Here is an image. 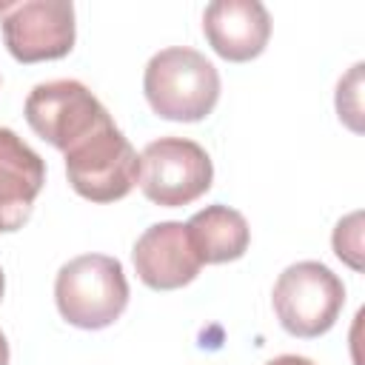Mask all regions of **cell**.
Here are the masks:
<instances>
[{
	"mask_svg": "<svg viewBox=\"0 0 365 365\" xmlns=\"http://www.w3.org/2000/svg\"><path fill=\"white\" fill-rule=\"evenodd\" d=\"M143 91L157 117L197 123L205 120L220 100V71L205 54L188 46H171L148 60Z\"/></svg>",
	"mask_w": 365,
	"mask_h": 365,
	"instance_id": "6da1fadb",
	"label": "cell"
},
{
	"mask_svg": "<svg viewBox=\"0 0 365 365\" xmlns=\"http://www.w3.org/2000/svg\"><path fill=\"white\" fill-rule=\"evenodd\" d=\"M60 317L83 331L108 328L128 305V279L123 262L108 254H83L68 259L54 279Z\"/></svg>",
	"mask_w": 365,
	"mask_h": 365,
	"instance_id": "7a4b0ae2",
	"label": "cell"
},
{
	"mask_svg": "<svg viewBox=\"0 0 365 365\" xmlns=\"http://www.w3.org/2000/svg\"><path fill=\"white\" fill-rule=\"evenodd\" d=\"M274 314L279 325L299 339H314L334 328L345 305L342 279L317 259L288 265L271 291Z\"/></svg>",
	"mask_w": 365,
	"mask_h": 365,
	"instance_id": "3957f363",
	"label": "cell"
},
{
	"mask_svg": "<svg viewBox=\"0 0 365 365\" xmlns=\"http://www.w3.org/2000/svg\"><path fill=\"white\" fill-rule=\"evenodd\" d=\"M66 177L80 197L114 202L137 185L140 157L111 120L66 151Z\"/></svg>",
	"mask_w": 365,
	"mask_h": 365,
	"instance_id": "277c9868",
	"label": "cell"
},
{
	"mask_svg": "<svg viewBox=\"0 0 365 365\" xmlns=\"http://www.w3.org/2000/svg\"><path fill=\"white\" fill-rule=\"evenodd\" d=\"M140 191L163 208H180L200 200L214 182L208 151L185 137H160L140 154Z\"/></svg>",
	"mask_w": 365,
	"mask_h": 365,
	"instance_id": "5b68a950",
	"label": "cell"
},
{
	"mask_svg": "<svg viewBox=\"0 0 365 365\" xmlns=\"http://www.w3.org/2000/svg\"><path fill=\"white\" fill-rule=\"evenodd\" d=\"M26 123L40 140L66 154L111 123V114L80 80H48L34 86L26 97Z\"/></svg>",
	"mask_w": 365,
	"mask_h": 365,
	"instance_id": "8992f818",
	"label": "cell"
},
{
	"mask_svg": "<svg viewBox=\"0 0 365 365\" xmlns=\"http://www.w3.org/2000/svg\"><path fill=\"white\" fill-rule=\"evenodd\" d=\"M6 48L20 63L60 60L74 48V6L68 0H23L0 6Z\"/></svg>",
	"mask_w": 365,
	"mask_h": 365,
	"instance_id": "52a82bcc",
	"label": "cell"
},
{
	"mask_svg": "<svg viewBox=\"0 0 365 365\" xmlns=\"http://www.w3.org/2000/svg\"><path fill=\"white\" fill-rule=\"evenodd\" d=\"M134 271L154 291H174L188 285L202 262L188 240L185 222H157L145 228L134 242Z\"/></svg>",
	"mask_w": 365,
	"mask_h": 365,
	"instance_id": "ba28073f",
	"label": "cell"
},
{
	"mask_svg": "<svg viewBox=\"0 0 365 365\" xmlns=\"http://www.w3.org/2000/svg\"><path fill=\"white\" fill-rule=\"evenodd\" d=\"M208 46L228 63L259 57L271 37V14L259 0H214L202 11Z\"/></svg>",
	"mask_w": 365,
	"mask_h": 365,
	"instance_id": "9c48e42d",
	"label": "cell"
},
{
	"mask_svg": "<svg viewBox=\"0 0 365 365\" xmlns=\"http://www.w3.org/2000/svg\"><path fill=\"white\" fill-rule=\"evenodd\" d=\"M46 182L43 157L11 128H0V234L17 231Z\"/></svg>",
	"mask_w": 365,
	"mask_h": 365,
	"instance_id": "30bf717a",
	"label": "cell"
},
{
	"mask_svg": "<svg viewBox=\"0 0 365 365\" xmlns=\"http://www.w3.org/2000/svg\"><path fill=\"white\" fill-rule=\"evenodd\" d=\"M185 231L200 262L205 265L240 259L251 242V228L245 217L228 205H205L185 222Z\"/></svg>",
	"mask_w": 365,
	"mask_h": 365,
	"instance_id": "8fae6325",
	"label": "cell"
},
{
	"mask_svg": "<svg viewBox=\"0 0 365 365\" xmlns=\"http://www.w3.org/2000/svg\"><path fill=\"white\" fill-rule=\"evenodd\" d=\"M362 214L359 211H354V214H348L345 220H339L336 222V228H334V251H336V257L339 259H345L351 268H362Z\"/></svg>",
	"mask_w": 365,
	"mask_h": 365,
	"instance_id": "7c38bea8",
	"label": "cell"
},
{
	"mask_svg": "<svg viewBox=\"0 0 365 365\" xmlns=\"http://www.w3.org/2000/svg\"><path fill=\"white\" fill-rule=\"evenodd\" d=\"M359 80H362V63H356L351 68L348 77L339 80L336 86V111H339V120H345L354 131H359Z\"/></svg>",
	"mask_w": 365,
	"mask_h": 365,
	"instance_id": "4fadbf2b",
	"label": "cell"
},
{
	"mask_svg": "<svg viewBox=\"0 0 365 365\" xmlns=\"http://www.w3.org/2000/svg\"><path fill=\"white\" fill-rule=\"evenodd\" d=\"M265 365H314L308 356H297V354H282V356H274L271 362Z\"/></svg>",
	"mask_w": 365,
	"mask_h": 365,
	"instance_id": "5bb4252c",
	"label": "cell"
},
{
	"mask_svg": "<svg viewBox=\"0 0 365 365\" xmlns=\"http://www.w3.org/2000/svg\"><path fill=\"white\" fill-rule=\"evenodd\" d=\"M0 365H9V342L3 331H0Z\"/></svg>",
	"mask_w": 365,
	"mask_h": 365,
	"instance_id": "9a60e30c",
	"label": "cell"
},
{
	"mask_svg": "<svg viewBox=\"0 0 365 365\" xmlns=\"http://www.w3.org/2000/svg\"><path fill=\"white\" fill-rule=\"evenodd\" d=\"M3 291H6V277H3V268H0V299H3Z\"/></svg>",
	"mask_w": 365,
	"mask_h": 365,
	"instance_id": "2e32d148",
	"label": "cell"
}]
</instances>
